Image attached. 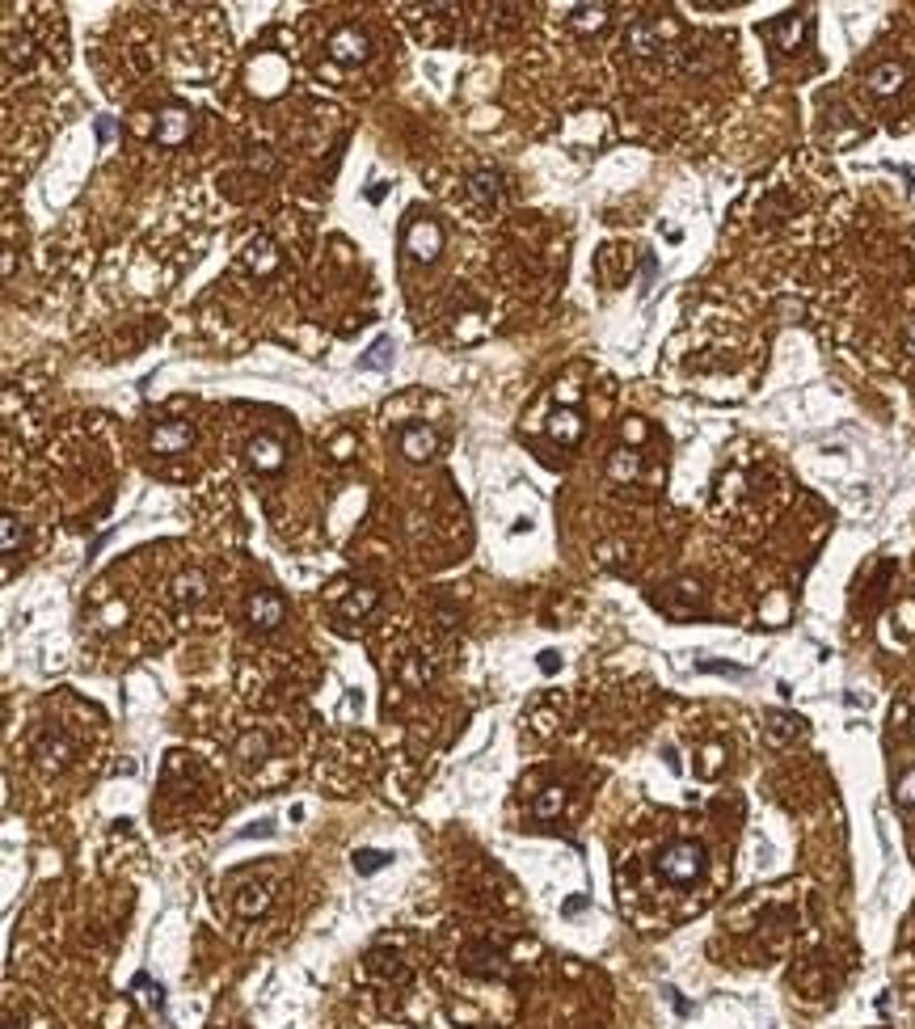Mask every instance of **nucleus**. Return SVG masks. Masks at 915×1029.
<instances>
[{"instance_id":"4","label":"nucleus","mask_w":915,"mask_h":1029,"mask_svg":"<svg viewBox=\"0 0 915 1029\" xmlns=\"http://www.w3.org/2000/svg\"><path fill=\"white\" fill-rule=\"evenodd\" d=\"M329 55L338 64H363L367 59V34H359L355 26H342L334 38H329Z\"/></svg>"},{"instance_id":"6","label":"nucleus","mask_w":915,"mask_h":1029,"mask_svg":"<svg viewBox=\"0 0 915 1029\" xmlns=\"http://www.w3.org/2000/svg\"><path fill=\"white\" fill-rule=\"evenodd\" d=\"M186 135H190V110H186V106H165L161 119H156V140H161L165 148H177Z\"/></svg>"},{"instance_id":"19","label":"nucleus","mask_w":915,"mask_h":1029,"mask_svg":"<svg viewBox=\"0 0 915 1029\" xmlns=\"http://www.w3.org/2000/svg\"><path fill=\"white\" fill-rule=\"evenodd\" d=\"M388 363H392V342H388V338H380V342H376V346L367 351L363 367H367V372H380V367H388Z\"/></svg>"},{"instance_id":"18","label":"nucleus","mask_w":915,"mask_h":1029,"mask_svg":"<svg viewBox=\"0 0 915 1029\" xmlns=\"http://www.w3.org/2000/svg\"><path fill=\"white\" fill-rule=\"evenodd\" d=\"M266 903H271V895H266V886H245L237 898V911L240 916H258V911H266Z\"/></svg>"},{"instance_id":"25","label":"nucleus","mask_w":915,"mask_h":1029,"mask_svg":"<svg viewBox=\"0 0 915 1029\" xmlns=\"http://www.w3.org/2000/svg\"><path fill=\"white\" fill-rule=\"evenodd\" d=\"M17 548V514H5V553Z\"/></svg>"},{"instance_id":"21","label":"nucleus","mask_w":915,"mask_h":1029,"mask_svg":"<svg viewBox=\"0 0 915 1029\" xmlns=\"http://www.w3.org/2000/svg\"><path fill=\"white\" fill-rule=\"evenodd\" d=\"M266 734H245V738H240V747H237V756L240 759H261L266 756Z\"/></svg>"},{"instance_id":"14","label":"nucleus","mask_w":915,"mask_h":1029,"mask_svg":"<svg viewBox=\"0 0 915 1029\" xmlns=\"http://www.w3.org/2000/svg\"><path fill=\"white\" fill-rule=\"evenodd\" d=\"M469 198L477 203L481 211H490L498 203V177L494 174H473L469 177Z\"/></svg>"},{"instance_id":"3","label":"nucleus","mask_w":915,"mask_h":1029,"mask_svg":"<svg viewBox=\"0 0 915 1029\" xmlns=\"http://www.w3.org/2000/svg\"><path fill=\"white\" fill-rule=\"evenodd\" d=\"M283 616H287L283 595H274V591H253L250 595V621L258 624V629H279Z\"/></svg>"},{"instance_id":"12","label":"nucleus","mask_w":915,"mask_h":1029,"mask_svg":"<svg viewBox=\"0 0 915 1029\" xmlns=\"http://www.w3.org/2000/svg\"><path fill=\"white\" fill-rule=\"evenodd\" d=\"M907 80L903 64H878L869 72V89L878 93V98H890V93H899V85Z\"/></svg>"},{"instance_id":"7","label":"nucleus","mask_w":915,"mask_h":1029,"mask_svg":"<svg viewBox=\"0 0 915 1029\" xmlns=\"http://www.w3.org/2000/svg\"><path fill=\"white\" fill-rule=\"evenodd\" d=\"M435 448H439V435L431 427H405L401 430V456H405V461L422 464V461H431V456H435Z\"/></svg>"},{"instance_id":"24","label":"nucleus","mask_w":915,"mask_h":1029,"mask_svg":"<svg viewBox=\"0 0 915 1029\" xmlns=\"http://www.w3.org/2000/svg\"><path fill=\"white\" fill-rule=\"evenodd\" d=\"M899 806H915V772L899 780Z\"/></svg>"},{"instance_id":"5","label":"nucleus","mask_w":915,"mask_h":1029,"mask_svg":"<svg viewBox=\"0 0 915 1029\" xmlns=\"http://www.w3.org/2000/svg\"><path fill=\"white\" fill-rule=\"evenodd\" d=\"M190 439H195V427H190V422H161L148 443H153L156 456H177L182 448H190Z\"/></svg>"},{"instance_id":"28","label":"nucleus","mask_w":915,"mask_h":1029,"mask_svg":"<svg viewBox=\"0 0 915 1029\" xmlns=\"http://www.w3.org/2000/svg\"><path fill=\"white\" fill-rule=\"evenodd\" d=\"M903 346H907V355H915V321L903 325Z\"/></svg>"},{"instance_id":"15","label":"nucleus","mask_w":915,"mask_h":1029,"mask_svg":"<svg viewBox=\"0 0 915 1029\" xmlns=\"http://www.w3.org/2000/svg\"><path fill=\"white\" fill-rule=\"evenodd\" d=\"M34 751H38V759H43L47 768H59L68 756H72V747H68L59 734H43V743L34 747Z\"/></svg>"},{"instance_id":"2","label":"nucleus","mask_w":915,"mask_h":1029,"mask_svg":"<svg viewBox=\"0 0 915 1029\" xmlns=\"http://www.w3.org/2000/svg\"><path fill=\"white\" fill-rule=\"evenodd\" d=\"M405 249L414 253V258H422V262H431L443 249V232H439L435 219H414L410 232H405Z\"/></svg>"},{"instance_id":"1","label":"nucleus","mask_w":915,"mask_h":1029,"mask_svg":"<svg viewBox=\"0 0 915 1029\" xmlns=\"http://www.w3.org/2000/svg\"><path fill=\"white\" fill-rule=\"evenodd\" d=\"M700 869H705V848H700L697 840H676L671 848H663V856H658V874H663L671 886L697 882Z\"/></svg>"},{"instance_id":"17","label":"nucleus","mask_w":915,"mask_h":1029,"mask_svg":"<svg viewBox=\"0 0 915 1029\" xmlns=\"http://www.w3.org/2000/svg\"><path fill=\"white\" fill-rule=\"evenodd\" d=\"M174 595H177V603H198L203 595H207V578H203V574H182V578L174 582Z\"/></svg>"},{"instance_id":"22","label":"nucleus","mask_w":915,"mask_h":1029,"mask_svg":"<svg viewBox=\"0 0 915 1029\" xmlns=\"http://www.w3.org/2000/svg\"><path fill=\"white\" fill-rule=\"evenodd\" d=\"M384 861H388V853H376V848H363V853H355V869H359V874H376Z\"/></svg>"},{"instance_id":"13","label":"nucleus","mask_w":915,"mask_h":1029,"mask_svg":"<svg viewBox=\"0 0 915 1029\" xmlns=\"http://www.w3.org/2000/svg\"><path fill=\"white\" fill-rule=\"evenodd\" d=\"M642 472V456L633 448H621V451H612V461H608V477L612 482H633Z\"/></svg>"},{"instance_id":"27","label":"nucleus","mask_w":915,"mask_h":1029,"mask_svg":"<svg viewBox=\"0 0 915 1029\" xmlns=\"http://www.w3.org/2000/svg\"><path fill=\"white\" fill-rule=\"evenodd\" d=\"M624 439H645V427L637 422V418H629V422H624Z\"/></svg>"},{"instance_id":"9","label":"nucleus","mask_w":915,"mask_h":1029,"mask_svg":"<svg viewBox=\"0 0 915 1029\" xmlns=\"http://www.w3.org/2000/svg\"><path fill=\"white\" fill-rule=\"evenodd\" d=\"M250 464L258 472H279L283 469V443H279L274 435H258L250 443Z\"/></svg>"},{"instance_id":"20","label":"nucleus","mask_w":915,"mask_h":1029,"mask_svg":"<svg viewBox=\"0 0 915 1029\" xmlns=\"http://www.w3.org/2000/svg\"><path fill=\"white\" fill-rule=\"evenodd\" d=\"M561 801H566V793H561V789H545V798L536 801V819H553L557 811H561Z\"/></svg>"},{"instance_id":"8","label":"nucleus","mask_w":915,"mask_h":1029,"mask_svg":"<svg viewBox=\"0 0 915 1029\" xmlns=\"http://www.w3.org/2000/svg\"><path fill=\"white\" fill-rule=\"evenodd\" d=\"M663 38H666V26L637 22V26H629V34H624V47H629L633 55H642V59H650V55L663 51Z\"/></svg>"},{"instance_id":"26","label":"nucleus","mask_w":915,"mask_h":1029,"mask_svg":"<svg viewBox=\"0 0 915 1029\" xmlns=\"http://www.w3.org/2000/svg\"><path fill=\"white\" fill-rule=\"evenodd\" d=\"M718 768H721V747H708V751H705V764H700V772H708V777H713Z\"/></svg>"},{"instance_id":"10","label":"nucleus","mask_w":915,"mask_h":1029,"mask_svg":"<svg viewBox=\"0 0 915 1029\" xmlns=\"http://www.w3.org/2000/svg\"><path fill=\"white\" fill-rule=\"evenodd\" d=\"M548 435H553L557 443L574 448L578 439H582V418H578V409H557V414L548 418Z\"/></svg>"},{"instance_id":"23","label":"nucleus","mask_w":915,"mask_h":1029,"mask_svg":"<svg viewBox=\"0 0 915 1029\" xmlns=\"http://www.w3.org/2000/svg\"><path fill=\"white\" fill-rule=\"evenodd\" d=\"M274 262H279V258H274L271 241H261V245H253V249H250V266H253V271H271Z\"/></svg>"},{"instance_id":"16","label":"nucleus","mask_w":915,"mask_h":1029,"mask_svg":"<svg viewBox=\"0 0 915 1029\" xmlns=\"http://www.w3.org/2000/svg\"><path fill=\"white\" fill-rule=\"evenodd\" d=\"M802 34H806V17H789L784 26H772V38L781 43V51H797V43H802Z\"/></svg>"},{"instance_id":"11","label":"nucleus","mask_w":915,"mask_h":1029,"mask_svg":"<svg viewBox=\"0 0 915 1029\" xmlns=\"http://www.w3.org/2000/svg\"><path fill=\"white\" fill-rule=\"evenodd\" d=\"M608 17H612L608 5H578V9H569V26L578 34H600L608 26Z\"/></svg>"}]
</instances>
